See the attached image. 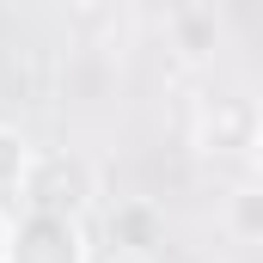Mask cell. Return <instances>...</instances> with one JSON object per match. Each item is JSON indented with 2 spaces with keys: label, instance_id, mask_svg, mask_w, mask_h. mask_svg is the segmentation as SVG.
<instances>
[{
  "label": "cell",
  "instance_id": "obj_1",
  "mask_svg": "<svg viewBox=\"0 0 263 263\" xmlns=\"http://www.w3.org/2000/svg\"><path fill=\"white\" fill-rule=\"evenodd\" d=\"M86 220L49 214V208H18L6 227V263H86Z\"/></svg>",
  "mask_w": 263,
  "mask_h": 263
},
{
  "label": "cell",
  "instance_id": "obj_2",
  "mask_svg": "<svg viewBox=\"0 0 263 263\" xmlns=\"http://www.w3.org/2000/svg\"><path fill=\"white\" fill-rule=\"evenodd\" d=\"M98 202V178L80 153H37L25 172L18 208H49V214H86Z\"/></svg>",
  "mask_w": 263,
  "mask_h": 263
},
{
  "label": "cell",
  "instance_id": "obj_3",
  "mask_svg": "<svg viewBox=\"0 0 263 263\" xmlns=\"http://www.w3.org/2000/svg\"><path fill=\"white\" fill-rule=\"evenodd\" d=\"M263 135V117L251 98H208L196 110V147L202 153H245L257 147Z\"/></svg>",
  "mask_w": 263,
  "mask_h": 263
},
{
  "label": "cell",
  "instance_id": "obj_4",
  "mask_svg": "<svg viewBox=\"0 0 263 263\" xmlns=\"http://www.w3.org/2000/svg\"><path fill=\"white\" fill-rule=\"evenodd\" d=\"M110 239H117V257H153L165 245V214L153 202H117L110 208Z\"/></svg>",
  "mask_w": 263,
  "mask_h": 263
},
{
  "label": "cell",
  "instance_id": "obj_5",
  "mask_svg": "<svg viewBox=\"0 0 263 263\" xmlns=\"http://www.w3.org/2000/svg\"><path fill=\"white\" fill-rule=\"evenodd\" d=\"M31 159H37V147H31L18 129L0 123V208H6V214H18V190H25Z\"/></svg>",
  "mask_w": 263,
  "mask_h": 263
},
{
  "label": "cell",
  "instance_id": "obj_6",
  "mask_svg": "<svg viewBox=\"0 0 263 263\" xmlns=\"http://www.w3.org/2000/svg\"><path fill=\"white\" fill-rule=\"evenodd\" d=\"M227 220H233L239 239H263V190L257 184H245V190L227 196Z\"/></svg>",
  "mask_w": 263,
  "mask_h": 263
},
{
  "label": "cell",
  "instance_id": "obj_7",
  "mask_svg": "<svg viewBox=\"0 0 263 263\" xmlns=\"http://www.w3.org/2000/svg\"><path fill=\"white\" fill-rule=\"evenodd\" d=\"M6 227H12V214L0 208V263H6Z\"/></svg>",
  "mask_w": 263,
  "mask_h": 263
},
{
  "label": "cell",
  "instance_id": "obj_8",
  "mask_svg": "<svg viewBox=\"0 0 263 263\" xmlns=\"http://www.w3.org/2000/svg\"><path fill=\"white\" fill-rule=\"evenodd\" d=\"M117 263H153V257H117Z\"/></svg>",
  "mask_w": 263,
  "mask_h": 263
}]
</instances>
